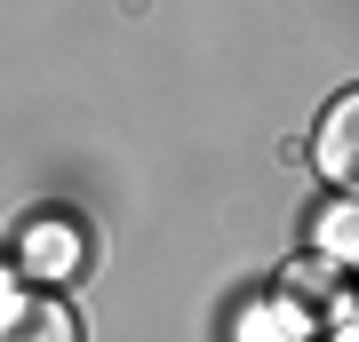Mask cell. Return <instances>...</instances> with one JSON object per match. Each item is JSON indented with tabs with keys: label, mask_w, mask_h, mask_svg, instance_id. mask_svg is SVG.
I'll return each instance as SVG.
<instances>
[{
	"label": "cell",
	"mask_w": 359,
	"mask_h": 342,
	"mask_svg": "<svg viewBox=\"0 0 359 342\" xmlns=\"http://www.w3.org/2000/svg\"><path fill=\"white\" fill-rule=\"evenodd\" d=\"M311 167H320L335 191H359V88L320 112V127H311Z\"/></svg>",
	"instance_id": "obj_1"
},
{
	"label": "cell",
	"mask_w": 359,
	"mask_h": 342,
	"mask_svg": "<svg viewBox=\"0 0 359 342\" xmlns=\"http://www.w3.org/2000/svg\"><path fill=\"white\" fill-rule=\"evenodd\" d=\"M25 255H32L40 271H72V239H65V231H40V239H32Z\"/></svg>",
	"instance_id": "obj_3"
},
{
	"label": "cell",
	"mask_w": 359,
	"mask_h": 342,
	"mask_svg": "<svg viewBox=\"0 0 359 342\" xmlns=\"http://www.w3.org/2000/svg\"><path fill=\"white\" fill-rule=\"evenodd\" d=\"M320 255H335V263L359 255V191H351V207H335V215L320 223Z\"/></svg>",
	"instance_id": "obj_2"
}]
</instances>
